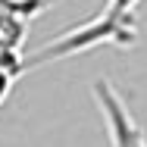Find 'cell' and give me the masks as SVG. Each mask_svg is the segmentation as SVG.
<instances>
[{
  "label": "cell",
  "instance_id": "cell-1",
  "mask_svg": "<svg viewBox=\"0 0 147 147\" xmlns=\"http://www.w3.org/2000/svg\"><path fill=\"white\" fill-rule=\"evenodd\" d=\"M138 3L141 0H107L103 9L94 19H88L85 25L59 31L53 41L41 44L34 53H28L22 69L31 72L44 63L69 59L75 53H88V50H97V47H131L138 41V19H135Z\"/></svg>",
  "mask_w": 147,
  "mask_h": 147
},
{
  "label": "cell",
  "instance_id": "cell-2",
  "mask_svg": "<svg viewBox=\"0 0 147 147\" xmlns=\"http://www.w3.org/2000/svg\"><path fill=\"white\" fill-rule=\"evenodd\" d=\"M91 97L103 116V128H107V138L113 147H147V138L141 131V125L135 122L128 103L122 100V94L113 88V82L107 78H97L91 85Z\"/></svg>",
  "mask_w": 147,
  "mask_h": 147
},
{
  "label": "cell",
  "instance_id": "cell-3",
  "mask_svg": "<svg viewBox=\"0 0 147 147\" xmlns=\"http://www.w3.org/2000/svg\"><path fill=\"white\" fill-rule=\"evenodd\" d=\"M50 0H0V66L25 75L22 69V41L28 22L47 6Z\"/></svg>",
  "mask_w": 147,
  "mask_h": 147
},
{
  "label": "cell",
  "instance_id": "cell-4",
  "mask_svg": "<svg viewBox=\"0 0 147 147\" xmlns=\"http://www.w3.org/2000/svg\"><path fill=\"white\" fill-rule=\"evenodd\" d=\"M19 78V72H13V69H6V66H0V103L6 100V94L13 91V82Z\"/></svg>",
  "mask_w": 147,
  "mask_h": 147
}]
</instances>
